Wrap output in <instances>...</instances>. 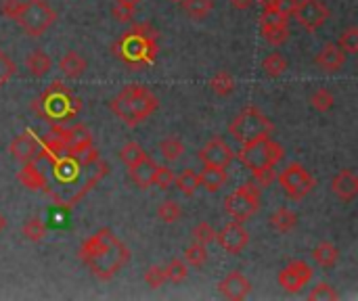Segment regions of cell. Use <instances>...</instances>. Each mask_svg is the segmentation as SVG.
I'll return each instance as SVG.
<instances>
[{
    "label": "cell",
    "instance_id": "obj_1",
    "mask_svg": "<svg viewBox=\"0 0 358 301\" xmlns=\"http://www.w3.org/2000/svg\"><path fill=\"white\" fill-rule=\"evenodd\" d=\"M80 258L99 281H111L128 264L130 249L109 228H101L84 241Z\"/></svg>",
    "mask_w": 358,
    "mask_h": 301
},
{
    "label": "cell",
    "instance_id": "obj_2",
    "mask_svg": "<svg viewBox=\"0 0 358 301\" xmlns=\"http://www.w3.org/2000/svg\"><path fill=\"white\" fill-rule=\"evenodd\" d=\"M109 107L126 126L134 128L157 111L159 101L149 88H145L141 84H130V86L122 88L117 92V96L111 98Z\"/></svg>",
    "mask_w": 358,
    "mask_h": 301
},
{
    "label": "cell",
    "instance_id": "obj_3",
    "mask_svg": "<svg viewBox=\"0 0 358 301\" xmlns=\"http://www.w3.org/2000/svg\"><path fill=\"white\" fill-rule=\"evenodd\" d=\"M237 157L252 174H256L264 170H275V166L283 161L285 149L271 136H264V138H256V140L241 145V151L237 153Z\"/></svg>",
    "mask_w": 358,
    "mask_h": 301
},
{
    "label": "cell",
    "instance_id": "obj_4",
    "mask_svg": "<svg viewBox=\"0 0 358 301\" xmlns=\"http://www.w3.org/2000/svg\"><path fill=\"white\" fill-rule=\"evenodd\" d=\"M155 31L149 25H136L120 42V57L130 65H149L155 59L157 42Z\"/></svg>",
    "mask_w": 358,
    "mask_h": 301
},
{
    "label": "cell",
    "instance_id": "obj_5",
    "mask_svg": "<svg viewBox=\"0 0 358 301\" xmlns=\"http://www.w3.org/2000/svg\"><path fill=\"white\" fill-rule=\"evenodd\" d=\"M275 130V126L271 124V119L256 107H245L229 126V134L233 136V140H237L239 145H245L250 140L256 138H264L271 136Z\"/></svg>",
    "mask_w": 358,
    "mask_h": 301
},
{
    "label": "cell",
    "instance_id": "obj_6",
    "mask_svg": "<svg viewBox=\"0 0 358 301\" xmlns=\"http://www.w3.org/2000/svg\"><path fill=\"white\" fill-rule=\"evenodd\" d=\"M40 111L44 117H48L50 122H61L65 117H71L78 113L80 109V101L61 84V82H52L44 94L40 96Z\"/></svg>",
    "mask_w": 358,
    "mask_h": 301
},
{
    "label": "cell",
    "instance_id": "obj_7",
    "mask_svg": "<svg viewBox=\"0 0 358 301\" xmlns=\"http://www.w3.org/2000/svg\"><path fill=\"white\" fill-rule=\"evenodd\" d=\"M15 21L27 36L38 38L57 21V13L46 0H25L21 2V8Z\"/></svg>",
    "mask_w": 358,
    "mask_h": 301
},
{
    "label": "cell",
    "instance_id": "obj_8",
    "mask_svg": "<svg viewBox=\"0 0 358 301\" xmlns=\"http://www.w3.org/2000/svg\"><path fill=\"white\" fill-rule=\"evenodd\" d=\"M260 186L256 182H248L239 189H235L229 197H227V214L233 216L237 222H248L250 218H254L260 210Z\"/></svg>",
    "mask_w": 358,
    "mask_h": 301
},
{
    "label": "cell",
    "instance_id": "obj_9",
    "mask_svg": "<svg viewBox=\"0 0 358 301\" xmlns=\"http://www.w3.org/2000/svg\"><path fill=\"white\" fill-rule=\"evenodd\" d=\"M279 184L283 186L285 195L294 201H302L308 197L317 184L315 176L302 166V163H289L281 174H279Z\"/></svg>",
    "mask_w": 358,
    "mask_h": 301
},
{
    "label": "cell",
    "instance_id": "obj_10",
    "mask_svg": "<svg viewBox=\"0 0 358 301\" xmlns=\"http://www.w3.org/2000/svg\"><path fill=\"white\" fill-rule=\"evenodd\" d=\"M292 15L304 29L315 31L325 25V21L331 17V10L323 0H298Z\"/></svg>",
    "mask_w": 358,
    "mask_h": 301
},
{
    "label": "cell",
    "instance_id": "obj_11",
    "mask_svg": "<svg viewBox=\"0 0 358 301\" xmlns=\"http://www.w3.org/2000/svg\"><path fill=\"white\" fill-rule=\"evenodd\" d=\"M50 132L57 134L63 140V145L67 149V155H80V153L92 149V134L84 124H73L69 128L55 126Z\"/></svg>",
    "mask_w": 358,
    "mask_h": 301
},
{
    "label": "cell",
    "instance_id": "obj_12",
    "mask_svg": "<svg viewBox=\"0 0 358 301\" xmlns=\"http://www.w3.org/2000/svg\"><path fill=\"white\" fill-rule=\"evenodd\" d=\"M287 21H289V17L281 15L279 10H262L260 31L271 46H281L287 42V36H289Z\"/></svg>",
    "mask_w": 358,
    "mask_h": 301
},
{
    "label": "cell",
    "instance_id": "obj_13",
    "mask_svg": "<svg viewBox=\"0 0 358 301\" xmlns=\"http://www.w3.org/2000/svg\"><path fill=\"white\" fill-rule=\"evenodd\" d=\"M310 279H313V268L302 260H296V262L287 264L279 272V285L287 293H300L310 283Z\"/></svg>",
    "mask_w": 358,
    "mask_h": 301
},
{
    "label": "cell",
    "instance_id": "obj_14",
    "mask_svg": "<svg viewBox=\"0 0 358 301\" xmlns=\"http://www.w3.org/2000/svg\"><path fill=\"white\" fill-rule=\"evenodd\" d=\"M216 241L218 245L227 251V254H241L248 245H250V233L243 226V222H229L220 233H216Z\"/></svg>",
    "mask_w": 358,
    "mask_h": 301
},
{
    "label": "cell",
    "instance_id": "obj_15",
    "mask_svg": "<svg viewBox=\"0 0 358 301\" xmlns=\"http://www.w3.org/2000/svg\"><path fill=\"white\" fill-rule=\"evenodd\" d=\"M199 159L203 166H214V168H222L227 170L233 159L235 153L231 149V145L224 138H212L208 145H203V149L199 151Z\"/></svg>",
    "mask_w": 358,
    "mask_h": 301
},
{
    "label": "cell",
    "instance_id": "obj_16",
    "mask_svg": "<svg viewBox=\"0 0 358 301\" xmlns=\"http://www.w3.org/2000/svg\"><path fill=\"white\" fill-rule=\"evenodd\" d=\"M331 191L334 195L344 201V203H350L355 201L358 195V176L352 170H342L334 176L331 180Z\"/></svg>",
    "mask_w": 358,
    "mask_h": 301
},
{
    "label": "cell",
    "instance_id": "obj_17",
    "mask_svg": "<svg viewBox=\"0 0 358 301\" xmlns=\"http://www.w3.org/2000/svg\"><path fill=\"white\" fill-rule=\"evenodd\" d=\"M252 293V283L241 272H229L220 283V295L227 300H245Z\"/></svg>",
    "mask_w": 358,
    "mask_h": 301
},
{
    "label": "cell",
    "instance_id": "obj_18",
    "mask_svg": "<svg viewBox=\"0 0 358 301\" xmlns=\"http://www.w3.org/2000/svg\"><path fill=\"white\" fill-rule=\"evenodd\" d=\"M315 63H317V67H319L321 71L336 73V71H340V69L344 67V63H346V52H344L338 44H325V46L319 50Z\"/></svg>",
    "mask_w": 358,
    "mask_h": 301
},
{
    "label": "cell",
    "instance_id": "obj_19",
    "mask_svg": "<svg viewBox=\"0 0 358 301\" xmlns=\"http://www.w3.org/2000/svg\"><path fill=\"white\" fill-rule=\"evenodd\" d=\"M128 172H130L132 182H134L138 189H149V186H153V178H155V172H157V161H153V159L147 155V157L141 159L138 163L130 166Z\"/></svg>",
    "mask_w": 358,
    "mask_h": 301
},
{
    "label": "cell",
    "instance_id": "obj_20",
    "mask_svg": "<svg viewBox=\"0 0 358 301\" xmlns=\"http://www.w3.org/2000/svg\"><path fill=\"white\" fill-rule=\"evenodd\" d=\"M10 155L21 163L31 161L38 155V140L29 132H23V134L15 136L13 142H10Z\"/></svg>",
    "mask_w": 358,
    "mask_h": 301
},
{
    "label": "cell",
    "instance_id": "obj_21",
    "mask_svg": "<svg viewBox=\"0 0 358 301\" xmlns=\"http://www.w3.org/2000/svg\"><path fill=\"white\" fill-rule=\"evenodd\" d=\"M227 180H229L227 170L214 168V166H203V170L199 174V186L206 189L208 193H218L227 184Z\"/></svg>",
    "mask_w": 358,
    "mask_h": 301
},
{
    "label": "cell",
    "instance_id": "obj_22",
    "mask_svg": "<svg viewBox=\"0 0 358 301\" xmlns=\"http://www.w3.org/2000/svg\"><path fill=\"white\" fill-rule=\"evenodd\" d=\"M59 67H61V71H63L67 78L78 80V78H82V75H84V71H86V59H84L80 52L69 50V52H65V54L61 57Z\"/></svg>",
    "mask_w": 358,
    "mask_h": 301
},
{
    "label": "cell",
    "instance_id": "obj_23",
    "mask_svg": "<svg viewBox=\"0 0 358 301\" xmlns=\"http://www.w3.org/2000/svg\"><path fill=\"white\" fill-rule=\"evenodd\" d=\"M338 258H340L338 247L331 245V243H327V241L319 243V245L313 249V260H315V264L321 266V268H334L336 262H338Z\"/></svg>",
    "mask_w": 358,
    "mask_h": 301
},
{
    "label": "cell",
    "instance_id": "obj_24",
    "mask_svg": "<svg viewBox=\"0 0 358 301\" xmlns=\"http://www.w3.org/2000/svg\"><path fill=\"white\" fill-rule=\"evenodd\" d=\"M17 178H19V182H21L23 186H27L29 191H38V189H44V186H46L42 172H40V170L36 168V163H31V161H25V166L21 168V172L17 174Z\"/></svg>",
    "mask_w": 358,
    "mask_h": 301
},
{
    "label": "cell",
    "instance_id": "obj_25",
    "mask_svg": "<svg viewBox=\"0 0 358 301\" xmlns=\"http://www.w3.org/2000/svg\"><path fill=\"white\" fill-rule=\"evenodd\" d=\"M298 224V214L287 210V207H281L277 212L271 214V226L277 230V233H292Z\"/></svg>",
    "mask_w": 358,
    "mask_h": 301
},
{
    "label": "cell",
    "instance_id": "obj_26",
    "mask_svg": "<svg viewBox=\"0 0 358 301\" xmlns=\"http://www.w3.org/2000/svg\"><path fill=\"white\" fill-rule=\"evenodd\" d=\"M25 65H27V69H29V73L34 78H42V75H46L50 71L52 61L44 50H31L27 54V59H25Z\"/></svg>",
    "mask_w": 358,
    "mask_h": 301
},
{
    "label": "cell",
    "instance_id": "obj_27",
    "mask_svg": "<svg viewBox=\"0 0 358 301\" xmlns=\"http://www.w3.org/2000/svg\"><path fill=\"white\" fill-rule=\"evenodd\" d=\"M262 69L268 78H279L287 71V59L281 52H271L262 61Z\"/></svg>",
    "mask_w": 358,
    "mask_h": 301
},
{
    "label": "cell",
    "instance_id": "obj_28",
    "mask_svg": "<svg viewBox=\"0 0 358 301\" xmlns=\"http://www.w3.org/2000/svg\"><path fill=\"white\" fill-rule=\"evenodd\" d=\"M159 151L166 161H178L185 153V145L178 136H168L159 142Z\"/></svg>",
    "mask_w": 358,
    "mask_h": 301
},
{
    "label": "cell",
    "instance_id": "obj_29",
    "mask_svg": "<svg viewBox=\"0 0 358 301\" xmlns=\"http://www.w3.org/2000/svg\"><path fill=\"white\" fill-rule=\"evenodd\" d=\"M180 4L191 19H203L214 8V0H182Z\"/></svg>",
    "mask_w": 358,
    "mask_h": 301
},
{
    "label": "cell",
    "instance_id": "obj_30",
    "mask_svg": "<svg viewBox=\"0 0 358 301\" xmlns=\"http://www.w3.org/2000/svg\"><path fill=\"white\" fill-rule=\"evenodd\" d=\"M210 88L218 94V96H229L235 90V80L229 71H218L212 80H210Z\"/></svg>",
    "mask_w": 358,
    "mask_h": 301
},
{
    "label": "cell",
    "instance_id": "obj_31",
    "mask_svg": "<svg viewBox=\"0 0 358 301\" xmlns=\"http://www.w3.org/2000/svg\"><path fill=\"white\" fill-rule=\"evenodd\" d=\"M174 182H176V186H178V191H180L182 195L191 197V195H195V191L199 189V174L193 172V170H185L180 176H176Z\"/></svg>",
    "mask_w": 358,
    "mask_h": 301
},
{
    "label": "cell",
    "instance_id": "obj_32",
    "mask_svg": "<svg viewBox=\"0 0 358 301\" xmlns=\"http://www.w3.org/2000/svg\"><path fill=\"white\" fill-rule=\"evenodd\" d=\"M164 272H166V281H168V283L178 285V283H182V281L187 279V274H189V266H187V262H185V260L174 258V260H170V264L164 268Z\"/></svg>",
    "mask_w": 358,
    "mask_h": 301
},
{
    "label": "cell",
    "instance_id": "obj_33",
    "mask_svg": "<svg viewBox=\"0 0 358 301\" xmlns=\"http://www.w3.org/2000/svg\"><path fill=\"white\" fill-rule=\"evenodd\" d=\"M21 233H23V237L27 239V241H31V243H40L42 239H44V235H46V226H44V222L40 220V218H29L23 226H21Z\"/></svg>",
    "mask_w": 358,
    "mask_h": 301
},
{
    "label": "cell",
    "instance_id": "obj_34",
    "mask_svg": "<svg viewBox=\"0 0 358 301\" xmlns=\"http://www.w3.org/2000/svg\"><path fill=\"white\" fill-rule=\"evenodd\" d=\"M157 218L166 224H174L182 218V210L176 201L172 199H166L159 207H157Z\"/></svg>",
    "mask_w": 358,
    "mask_h": 301
},
{
    "label": "cell",
    "instance_id": "obj_35",
    "mask_svg": "<svg viewBox=\"0 0 358 301\" xmlns=\"http://www.w3.org/2000/svg\"><path fill=\"white\" fill-rule=\"evenodd\" d=\"M334 103H336V98H334V94H331L327 88H317V90L313 92V96H310L313 109H317V111H321V113L329 111V109L334 107Z\"/></svg>",
    "mask_w": 358,
    "mask_h": 301
},
{
    "label": "cell",
    "instance_id": "obj_36",
    "mask_svg": "<svg viewBox=\"0 0 358 301\" xmlns=\"http://www.w3.org/2000/svg\"><path fill=\"white\" fill-rule=\"evenodd\" d=\"M120 157H122V161L130 168V166L138 163L141 159H145V157H147V153H145V149H143L138 142H128V145H124V147H122Z\"/></svg>",
    "mask_w": 358,
    "mask_h": 301
},
{
    "label": "cell",
    "instance_id": "obj_37",
    "mask_svg": "<svg viewBox=\"0 0 358 301\" xmlns=\"http://www.w3.org/2000/svg\"><path fill=\"white\" fill-rule=\"evenodd\" d=\"M208 247L206 245H199V243H195V245H191V247H187L185 249V262H187V266H203L206 262H208Z\"/></svg>",
    "mask_w": 358,
    "mask_h": 301
},
{
    "label": "cell",
    "instance_id": "obj_38",
    "mask_svg": "<svg viewBox=\"0 0 358 301\" xmlns=\"http://www.w3.org/2000/svg\"><path fill=\"white\" fill-rule=\"evenodd\" d=\"M338 46H340V48H342L346 54H357L358 52V27L357 25H352V27H348L346 31H342Z\"/></svg>",
    "mask_w": 358,
    "mask_h": 301
},
{
    "label": "cell",
    "instance_id": "obj_39",
    "mask_svg": "<svg viewBox=\"0 0 358 301\" xmlns=\"http://www.w3.org/2000/svg\"><path fill=\"white\" fill-rule=\"evenodd\" d=\"M193 239H195V243H199V245H210V243H214L216 241V230L212 228V224H208V222H199L195 228H193Z\"/></svg>",
    "mask_w": 358,
    "mask_h": 301
},
{
    "label": "cell",
    "instance_id": "obj_40",
    "mask_svg": "<svg viewBox=\"0 0 358 301\" xmlns=\"http://www.w3.org/2000/svg\"><path fill=\"white\" fill-rule=\"evenodd\" d=\"M338 298H340L338 291H336L331 285H327V283L317 285V287L308 293V300L310 301H336Z\"/></svg>",
    "mask_w": 358,
    "mask_h": 301
},
{
    "label": "cell",
    "instance_id": "obj_41",
    "mask_svg": "<svg viewBox=\"0 0 358 301\" xmlns=\"http://www.w3.org/2000/svg\"><path fill=\"white\" fill-rule=\"evenodd\" d=\"M174 172L166 166H157V172H155V178H153V186L162 189V191H168L172 184H174Z\"/></svg>",
    "mask_w": 358,
    "mask_h": 301
},
{
    "label": "cell",
    "instance_id": "obj_42",
    "mask_svg": "<svg viewBox=\"0 0 358 301\" xmlns=\"http://www.w3.org/2000/svg\"><path fill=\"white\" fill-rule=\"evenodd\" d=\"M17 73V65H15V61L6 54V52H2L0 50V86H4L13 75Z\"/></svg>",
    "mask_w": 358,
    "mask_h": 301
},
{
    "label": "cell",
    "instance_id": "obj_43",
    "mask_svg": "<svg viewBox=\"0 0 358 301\" xmlns=\"http://www.w3.org/2000/svg\"><path fill=\"white\" fill-rule=\"evenodd\" d=\"M145 283H147L151 289H159L164 283H168V281H166L164 268H162V266H151V268L145 272Z\"/></svg>",
    "mask_w": 358,
    "mask_h": 301
},
{
    "label": "cell",
    "instance_id": "obj_44",
    "mask_svg": "<svg viewBox=\"0 0 358 301\" xmlns=\"http://www.w3.org/2000/svg\"><path fill=\"white\" fill-rule=\"evenodd\" d=\"M19 8H21V0H4L2 6H0V13L6 15L8 19H15Z\"/></svg>",
    "mask_w": 358,
    "mask_h": 301
},
{
    "label": "cell",
    "instance_id": "obj_45",
    "mask_svg": "<svg viewBox=\"0 0 358 301\" xmlns=\"http://www.w3.org/2000/svg\"><path fill=\"white\" fill-rule=\"evenodd\" d=\"M296 4H298V0H277V6H275V8H277L281 15L292 17V13H294Z\"/></svg>",
    "mask_w": 358,
    "mask_h": 301
},
{
    "label": "cell",
    "instance_id": "obj_46",
    "mask_svg": "<svg viewBox=\"0 0 358 301\" xmlns=\"http://www.w3.org/2000/svg\"><path fill=\"white\" fill-rule=\"evenodd\" d=\"M132 13H134V10H126V8L113 6V17H115L117 21H130V19H132Z\"/></svg>",
    "mask_w": 358,
    "mask_h": 301
},
{
    "label": "cell",
    "instance_id": "obj_47",
    "mask_svg": "<svg viewBox=\"0 0 358 301\" xmlns=\"http://www.w3.org/2000/svg\"><path fill=\"white\" fill-rule=\"evenodd\" d=\"M143 0H115V6L120 8H126V10H134Z\"/></svg>",
    "mask_w": 358,
    "mask_h": 301
},
{
    "label": "cell",
    "instance_id": "obj_48",
    "mask_svg": "<svg viewBox=\"0 0 358 301\" xmlns=\"http://www.w3.org/2000/svg\"><path fill=\"white\" fill-rule=\"evenodd\" d=\"M231 4H233V8H237V10H248V8L254 4V0H231Z\"/></svg>",
    "mask_w": 358,
    "mask_h": 301
},
{
    "label": "cell",
    "instance_id": "obj_49",
    "mask_svg": "<svg viewBox=\"0 0 358 301\" xmlns=\"http://www.w3.org/2000/svg\"><path fill=\"white\" fill-rule=\"evenodd\" d=\"M262 2V10H277V0H260Z\"/></svg>",
    "mask_w": 358,
    "mask_h": 301
},
{
    "label": "cell",
    "instance_id": "obj_50",
    "mask_svg": "<svg viewBox=\"0 0 358 301\" xmlns=\"http://www.w3.org/2000/svg\"><path fill=\"white\" fill-rule=\"evenodd\" d=\"M4 228H6V218H4V216L0 214V233H2Z\"/></svg>",
    "mask_w": 358,
    "mask_h": 301
},
{
    "label": "cell",
    "instance_id": "obj_51",
    "mask_svg": "<svg viewBox=\"0 0 358 301\" xmlns=\"http://www.w3.org/2000/svg\"><path fill=\"white\" fill-rule=\"evenodd\" d=\"M170 2H178V4H180V2H182V0H170Z\"/></svg>",
    "mask_w": 358,
    "mask_h": 301
}]
</instances>
